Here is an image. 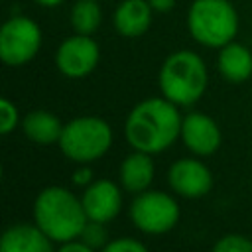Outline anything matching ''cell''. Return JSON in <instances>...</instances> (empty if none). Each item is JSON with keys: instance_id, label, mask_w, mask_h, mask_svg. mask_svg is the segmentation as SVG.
<instances>
[{"instance_id": "obj_1", "label": "cell", "mask_w": 252, "mask_h": 252, "mask_svg": "<svg viewBox=\"0 0 252 252\" xmlns=\"http://www.w3.org/2000/svg\"><path fill=\"white\" fill-rule=\"evenodd\" d=\"M181 122L175 104L165 96L146 98L130 110L124 134L134 150L156 154L175 142L181 134Z\"/></svg>"}, {"instance_id": "obj_2", "label": "cell", "mask_w": 252, "mask_h": 252, "mask_svg": "<svg viewBox=\"0 0 252 252\" xmlns=\"http://www.w3.org/2000/svg\"><path fill=\"white\" fill-rule=\"evenodd\" d=\"M35 224L55 242H69L79 238L85 222L89 220L83 203L63 187L43 189L33 203Z\"/></svg>"}, {"instance_id": "obj_3", "label": "cell", "mask_w": 252, "mask_h": 252, "mask_svg": "<svg viewBox=\"0 0 252 252\" xmlns=\"http://www.w3.org/2000/svg\"><path fill=\"white\" fill-rule=\"evenodd\" d=\"M159 89L173 104H193L207 89L205 61L189 49L171 53L159 69Z\"/></svg>"}, {"instance_id": "obj_4", "label": "cell", "mask_w": 252, "mask_h": 252, "mask_svg": "<svg viewBox=\"0 0 252 252\" xmlns=\"http://www.w3.org/2000/svg\"><path fill=\"white\" fill-rule=\"evenodd\" d=\"M191 37L205 47H222L238 32V14L228 0H193L187 12Z\"/></svg>"}, {"instance_id": "obj_5", "label": "cell", "mask_w": 252, "mask_h": 252, "mask_svg": "<svg viewBox=\"0 0 252 252\" xmlns=\"http://www.w3.org/2000/svg\"><path fill=\"white\" fill-rule=\"evenodd\" d=\"M57 144L69 159L79 163H89L102 158L108 152L112 144V132L102 118L81 116V118H73L63 126Z\"/></svg>"}, {"instance_id": "obj_6", "label": "cell", "mask_w": 252, "mask_h": 252, "mask_svg": "<svg viewBox=\"0 0 252 252\" xmlns=\"http://www.w3.org/2000/svg\"><path fill=\"white\" fill-rule=\"evenodd\" d=\"M41 45L39 26L26 16H14L0 26V61L18 67L35 57Z\"/></svg>"}, {"instance_id": "obj_7", "label": "cell", "mask_w": 252, "mask_h": 252, "mask_svg": "<svg viewBox=\"0 0 252 252\" xmlns=\"http://www.w3.org/2000/svg\"><path fill=\"white\" fill-rule=\"evenodd\" d=\"M130 217L140 230L148 234H161L175 226L179 207L167 193L142 191L130 205Z\"/></svg>"}, {"instance_id": "obj_8", "label": "cell", "mask_w": 252, "mask_h": 252, "mask_svg": "<svg viewBox=\"0 0 252 252\" xmlns=\"http://www.w3.org/2000/svg\"><path fill=\"white\" fill-rule=\"evenodd\" d=\"M98 45L89 35L77 33L73 37H67L55 53V65L57 69L71 79L87 77L98 63Z\"/></svg>"}, {"instance_id": "obj_9", "label": "cell", "mask_w": 252, "mask_h": 252, "mask_svg": "<svg viewBox=\"0 0 252 252\" xmlns=\"http://www.w3.org/2000/svg\"><path fill=\"white\" fill-rule=\"evenodd\" d=\"M81 203H83V209H85V215L89 220L108 222L120 213L122 193L112 181L98 179V181L87 185Z\"/></svg>"}, {"instance_id": "obj_10", "label": "cell", "mask_w": 252, "mask_h": 252, "mask_svg": "<svg viewBox=\"0 0 252 252\" xmlns=\"http://www.w3.org/2000/svg\"><path fill=\"white\" fill-rule=\"evenodd\" d=\"M213 183L211 171L197 159H179L169 167V185L183 197H201Z\"/></svg>"}, {"instance_id": "obj_11", "label": "cell", "mask_w": 252, "mask_h": 252, "mask_svg": "<svg viewBox=\"0 0 252 252\" xmlns=\"http://www.w3.org/2000/svg\"><path fill=\"white\" fill-rule=\"evenodd\" d=\"M181 138H183L185 146L199 156L213 154L220 144V132H219V126L215 124V120L205 114H199V112L187 114L183 118Z\"/></svg>"}, {"instance_id": "obj_12", "label": "cell", "mask_w": 252, "mask_h": 252, "mask_svg": "<svg viewBox=\"0 0 252 252\" xmlns=\"http://www.w3.org/2000/svg\"><path fill=\"white\" fill-rule=\"evenodd\" d=\"M0 252H53V248L37 224H14L0 234Z\"/></svg>"}, {"instance_id": "obj_13", "label": "cell", "mask_w": 252, "mask_h": 252, "mask_svg": "<svg viewBox=\"0 0 252 252\" xmlns=\"http://www.w3.org/2000/svg\"><path fill=\"white\" fill-rule=\"evenodd\" d=\"M152 6L148 0H124L114 12V26L124 37H138L152 24Z\"/></svg>"}, {"instance_id": "obj_14", "label": "cell", "mask_w": 252, "mask_h": 252, "mask_svg": "<svg viewBox=\"0 0 252 252\" xmlns=\"http://www.w3.org/2000/svg\"><path fill=\"white\" fill-rule=\"evenodd\" d=\"M154 179V161L150 154L136 150L130 154L120 165V181L122 187L130 193H142L150 187Z\"/></svg>"}, {"instance_id": "obj_15", "label": "cell", "mask_w": 252, "mask_h": 252, "mask_svg": "<svg viewBox=\"0 0 252 252\" xmlns=\"http://www.w3.org/2000/svg\"><path fill=\"white\" fill-rule=\"evenodd\" d=\"M219 71L230 83H242L252 75V53L242 43L230 41L220 47Z\"/></svg>"}, {"instance_id": "obj_16", "label": "cell", "mask_w": 252, "mask_h": 252, "mask_svg": "<svg viewBox=\"0 0 252 252\" xmlns=\"http://www.w3.org/2000/svg\"><path fill=\"white\" fill-rule=\"evenodd\" d=\"M22 128H24V134L39 146H49L59 142L63 132V124L59 122V118L47 110H33L26 114Z\"/></svg>"}, {"instance_id": "obj_17", "label": "cell", "mask_w": 252, "mask_h": 252, "mask_svg": "<svg viewBox=\"0 0 252 252\" xmlns=\"http://www.w3.org/2000/svg\"><path fill=\"white\" fill-rule=\"evenodd\" d=\"M100 20H102V14H100V6L96 0H77L73 4L71 26L77 33L91 35L93 32L98 30Z\"/></svg>"}, {"instance_id": "obj_18", "label": "cell", "mask_w": 252, "mask_h": 252, "mask_svg": "<svg viewBox=\"0 0 252 252\" xmlns=\"http://www.w3.org/2000/svg\"><path fill=\"white\" fill-rule=\"evenodd\" d=\"M81 240L91 246L93 250L96 248H104L108 242H106V228H104V222H98V220H87L83 230H81Z\"/></svg>"}, {"instance_id": "obj_19", "label": "cell", "mask_w": 252, "mask_h": 252, "mask_svg": "<svg viewBox=\"0 0 252 252\" xmlns=\"http://www.w3.org/2000/svg\"><path fill=\"white\" fill-rule=\"evenodd\" d=\"M213 252H252V240L240 234H228L215 244Z\"/></svg>"}, {"instance_id": "obj_20", "label": "cell", "mask_w": 252, "mask_h": 252, "mask_svg": "<svg viewBox=\"0 0 252 252\" xmlns=\"http://www.w3.org/2000/svg\"><path fill=\"white\" fill-rule=\"evenodd\" d=\"M18 124V108L8 100L0 96V134H8Z\"/></svg>"}, {"instance_id": "obj_21", "label": "cell", "mask_w": 252, "mask_h": 252, "mask_svg": "<svg viewBox=\"0 0 252 252\" xmlns=\"http://www.w3.org/2000/svg\"><path fill=\"white\" fill-rule=\"evenodd\" d=\"M100 252H148L146 246L134 238H116L110 240Z\"/></svg>"}, {"instance_id": "obj_22", "label": "cell", "mask_w": 252, "mask_h": 252, "mask_svg": "<svg viewBox=\"0 0 252 252\" xmlns=\"http://www.w3.org/2000/svg\"><path fill=\"white\" fill-rule=\"evenodd\" d=\"M55 252H94V250L87 246L83 240H69V242H63V246Z\"/></svg>"}, {"instance_id": "obj_23", "label": "cell", "mask_w": 252, "mask_h": 252, "mask_svg": "<svg viewBox=\"0 0 252 252\" xmlns=\"http://www.w3.org/2000/svg\"><path fill=\"white\" fill-rule=\"evenodd\" d=\"M73 183L77 185H91L93 183V173L89 167H79L75 173H73Z\"/></svg>"}, {"instance_id": "obj_24", "label": "cell", "mask_w": 252, "mask_h": 252, "mask_svg": "<svg viewBox=\"0 0 252 252\" xmlns=\"http://www.w3.org/2000/svg\"><path fill=\"white\" fill-rule=\"evenodd\" d=\"M148 2H150L152 10L159 12V14H165V12L173 10V6H175V0H148Z\"/></svg>"}, {"instance_id": "obj_25", "label": "cell", "mask_w": 252, "mask_h": 252, "mask_svg": "<svg viewBox=\"0 0 252 252\" xmlns=\"http://www.w3.org/2000/svg\"><path fill=\"white\" fill-rule=\"evenodd\" d=\"M37 4H41V6H45V8H51V6H57V4H61L63 0H35Z\"/></svg>"}, {"instance_id": "obj_26", "label": "cell", "mask_w": 252, "mask_h": 252, "mask_svg": "<svg viewBox=\"0 0 252 252\" xmlns=\"http://www.w3.org/2000/svg\"><path fill=\"white\" fill-rule=\"evenodd\" d=\"M0 179H2V165H0Z\"/></svg>"}]
</instances>
